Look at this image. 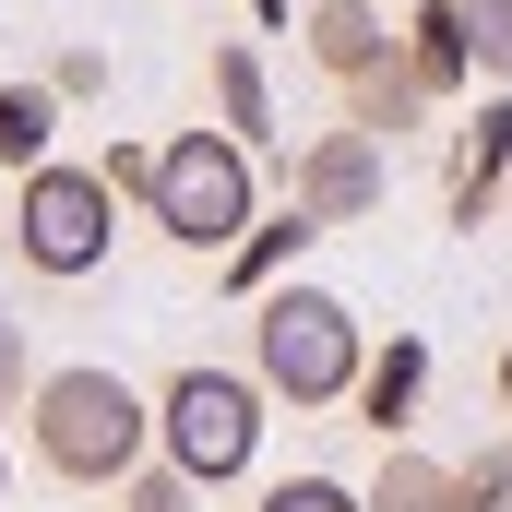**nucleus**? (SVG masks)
Listing matches in <instances>:
<instances>
[{"instance_id": "obj_1", "label": "nucleus", "mask_w": 512, "mask_h": 512, "mask_svg": "<svg viewBox=\"0 0 512 512\" xmlns=\"http://www.w3.org/2000/svg\"><path fill=\"white\" fill-rule=\"evenodd\" d=\"M24 441H36L48 477H72V489H120L131 465L155 453V405H143L120 370H36V393H24Z\"/></svg>"}, {"instance_id": "obj_2", "label": "nucleus", "mask_w": 512, "mask_h": 512, "mask_svg": "<svg viewBox=\"0 0 512 512\" xmlns=\"http://www.w3.org/2000/svg\"><path fill=\"white\" fill-rule=\"evenodd\" d=\"M358 370H370V334H358V310L334 286H262L251 298V382L274 405L322 417V405L358 393Z\"/></svg>"}, {"instance_id": "obj_3", "label": "nucleus", "mask_w": 512, "mask_h": 512, "mask_svg": "<svg viewBox=\"0 0 512 512\" xmlns=\"http://www.w3.org/2000/svg\"><path fill=\"white\" fill-rule=\"evenodd\" d=\"M143 215L179 239V251H239L251 239V143L239 131H167L155 143V179H143Z\"/></svg>"}, {"instance_id": "obj_4", "label": "nucleus", "mask_w": 512, "mask_h": 512, "mask_svg": "<svg viewBox=\"0 0 512 512\" xmlns=\"http://www.w3.org/2000/svg\"><path fill=\"white\" fill-rule=\"evenodd\" d=\"M120 239V179L108 167H24V191H12V262L24 274H48V286H72V274H96Z\"/></svg>"}, {"instance_id": "obj_5", "label": "nucleus", "mask_w": 512, "mask_h": 512, "mask_svg": "<svg viewBox=\"0 0 512 512\" xmlns=\"http://www.w3.org/2000/svg\"><path fill=\"white\" fill-rule=\"evenodd\" d=\"M155 453L191 477V489H227V477H251L262 453V382H239V370H179V382L155 393Z\"/></svg>"}, {"instance_id": "obj_6", "label": "nucleus", "mask_w": 512, "mask_h": 512, "mask_svg": "<svg viewBox=\"0 0 512 512\" xmlns=\"http://www.w3.org/2000/svg\"><path fill=\"white\" fill-rule=\"evenodd\" d=\"M382 191H393V143H382V131H358V120L310 131V143L286 155V203H310L322 227H358V215H382Z\"/></svg>"}, {"instance_id": "obj_7", "label": "nucleus", "mask_w": 512, "mask_h": 512, "mask_svg": "<svg viewBox=\"0 0 512 512\" xmlns=\"http://www.w3.org/2000/svg\"><path fill=\"white\" fill-rule=\"evenodd\" d=\"M298 48H310V72H334V84H358V72H382L393 48H405V24H393L382 0H310V24H298Z\"/></svg>"}, {"instance_id": "obj_8", "label": "nucleus", "mask_w": 512, "mask_h": 512, "mask_svg": "<svg viewBox=\"0 0 512 512\" xmlns=\"http://www.w3.org/2000/svg\"><path fill=\"white\" fill-rule=\"evenodd\" d=\"M501 191H512V96H489V120L453 143V227H489Z\"/></svg>"}, {"instance_id": "obj_9", "label": "nucleus", "mask_w": 512, "mask_h": 512, "mask_svg": "<svg viewBox=\"0 0 512 512\" xmlns=\"http://www.w3.org/2000/svg\"><path fill=\"white\" fill-rule=\"evenodd\" d=\"M405 60H417V84H429V96H465V84H477V24H465V0H417Z\"/></svg>"}, {"instance_id": "obj_10", "label": "nucleus", "mask_w": 512, "mask_h": 512, "mask_svg": "<svg viewBox=\"0 0 512 512\" xmlns=\"http://www.w3.org/2000/svg\"><path fill=\"white\" fill-rule=\"evenodd\" d=\"M334 96H346V120H358V131H382V143H405V131H417L429 108H441V96L417 84V60H405V48H393L382 72H358V84H334Z\"/></svg>"}, {"instance_id": "obj_11", "label": "nucleus", "mask_w": 512, "mask_h": 512, "mask_svg": "<svg viewBox=\"0 0 512 512\" xmlns=\"http://www.w3.org/2000/svg\"><path fill=\"white\" fill-rule=\"evenodd\" d=\"M417 393H429V346H417V334H393L382 358L358 370V417H370L382 441H405V429H417Z\"/></svg>"}, {"instance_id": "obj_12", "label": "nucleus", "mask_w": 512, "mask_h": 512, "mask_svg": "<svg viewBox=\"0 0 512 512\" xmlns=\"http://www.w3.org/2000/svg\"><path fill=\"white\" fill-rule=\"evenodd\" d=\"M203 84H215V131H239V143H274V84H262V60L251 48H215V60H203Z\"/></svg>"}, {"instance_id": "obj_13", "label": "nucleus", "mask_w": 512, "mask_h": 512, "mask_svg": "<svg viewBox=\"0 0 512 512\" xmlns=\"http://www.w3.org/2000/svg\"><path fill=\"white\" fill-rule=\"evenodd\" d=\"M310 239H322V215H310V203H286L274 227H251V239L227 251V286H239V298H262V286H286V262L310 251Z\"/></svg>"}, {"instance_id": "obj_14", "label": "nucleus", "mask_w": 512, "mask_h": 512, "mask_svg": "<svg viewBox=\"0 0 512 512\" xmlns=\"http://www.w3.org/2000/svg\"><path fill=\"white\" fill-rule=\"evenodd\" d=\"M370 512H465V477H453V465H429V453H405V441H382Z\"/></svg>"}, {"instance_id": "obj_15", "label": "nucleus", "mask_w": 512, "mask_h": 512, "mask_svg": "<svg viewBox=\"0 0 512 512\" xmlns=\"http://www.w3.org/2000/svg\"><path fill=\"white\" fill-rule=\"evenodd\" d=\"M48 143H60V96H48V72H36V84L0 72V167L24 179V167H48Z\"/></svg>"}, {"instance_id": "obj_16", "label": "nucleus", "mask_w": 512, "mask_h": 512, "mask_svg": "<svg viewBox=\"0 0 512 512\" xmlns=\"http://www.w3.org/2000/svg\"><path fill=\"white\" fill-rule=\"evenodd\" d=\"M262 512H370V489H346V477H274Z\"/></svg>"}, {"instance_id": "obj_17", "label": "nucleus", "mask_w": 512, "mask_h": 512, "mask_svg": "<svg viewBox=\"0 0 512 512\" xmlns=\"http://www.w3.org/2000/svg\"><path fill=\"white\" fill-rule=\"evenodd\" d=\"M120 512H203V489H191L179 465H131V477H120Z\"/></svg>"}, {"instance_id": "obj_18", "label": "nucleus", "mask_w": 512, "mask_h": 512, "mask_svg": "<svg viewBox=\"0 0 512 512\" xmlns=\"http://www.w3.org/2000/svg\"><path fill=\"white\" fill-rule=\"evenodd\" d=\"M453 477H465V512H512V441H477Z\"/></svg>"}, {"instance_id": "obj_19", "label": "nucleus", "mask_w": 512, "mask_h": 512, "mask_svg": "<svg viewBox=\"0 0 512 512\" xmlns=\"http://www.w3.org/2000/svg\"><path fill=\"white\" fill-rule=\"evenodd\" d=\"M465 24H477V72L512 84V0H465Z\"/></svg>"}, {"instance_id": "obj_20", "label": "nucleus", "mask_w": 512, "mask_h": 512, "mask_svg": "<svg viewBox=\"0 0 512 512\" xmlns=\"http://www.w3.org/2000/svg\"><path fill=\"white\" fill-rule=\"evenodd\" d=\"M48 96H60V108L108 96V48H60V60H48Z\"/></svg>"}, {"instance_id": "obj_21", "label": "nucleus", "mask_w": 512, "mask_h": 512, "mask_svg": "<svg viewBox=\"0 0 512 512\" xmlns=\"http://www.w3.org/2000/svg\"><path fill=\"white\" fill-rule=\"evenodd\" d=\"M24 393H36V358H24V322H12V310H0V417H12V405H24Z\"/></svg>"}, {"instance_id": "obj_22", "label": "nucleus", "mask_w": 512, "mask_h": 512, "mask_svg": "<svg viewBox=\"0 0 512 512\" xmlns=\"http://www.w3.org/2000/svg\"><path fill=\"white\" fill-rule=\"evenodd\" d=\"M501 417H512V346H501Z\"/></svg>"}, {"instance_id": "obj_23", "label": "nucleus", "mask_w": 512, "mask_h": 512, "mask_svg": "<svg viewBox=\"0 0 512 512\" xmlns=\"http://www.w3.org/2000/svg\"><path fill=\"white\" fill-rule=\"evenodd\" d=\"M0 477H12V453H0Z\"/></svg>"}, {"instance_id": "obj_24", "label": "nucleus", "mask_w": 512, "mask_h": 512, "mask_svg": "<svg viewBox=\"0 0 512 512\" xmlns=\"http://www.w3.org/2000/svg\"><path fill=\"white\" fill-rule=\"evenodd\" d=\"M501 203H512V191H501Z\"/></svg>"}]
</instances>
